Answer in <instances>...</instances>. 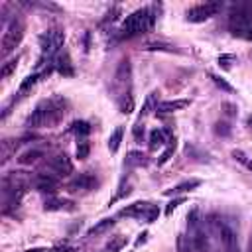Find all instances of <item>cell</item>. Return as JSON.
Returning <instances> with one entry per match:
<instances>
[{"mask_svg":"<svg viewBox=\"0 0 252 252\" xmlns=\"http://www.w3.org/2000/svg\"><path fill=\"white\" fill-rule=\"evenodd\" d=\"M219 10H220V2H205V4H197V6H193V8L187 10V22L201 24V22L213 18Z\"/></svg>","mask_w":252,"mask_h":252,"instance_id":"8992f818","label":"cell"},{"mask_svg":"<svg viewBox=\"0 0 252 252\" xmlns=\"http://www.w3.org/2000/svg\"><path fill=\"white\" fill-rule=\"evenodd\" d=\"M156 24V12L154 6H144L136 12H132L130 16H126V20L122 22L120 28V37H134L144 33L146 30H152Z\"/></svg>","mask_w":252,"mask_h":252,"instance_id":"6da1fadb","label":"cell"},{"mask_svg":"<svg viewBox=\"0 0 252 252\" xmlns=\"http://www.w3.org/2000/svg\"><path fill=\"white\" fill-rule=\"evenodd\" d=\"M122 136H124V128H122V126H116L114 132L108 136V150H110L112 154L118 152V148H120V144H122Z\"/></svg>","mask_w":252,"mask_h":252,"instance_id":"7402d4cb","label":"cell"},{"mask_svg":"<svg viewBox=\"0 0 252 252\" xmlns=\"http://www.w3.org/2000/svg\"><path fill=\"white\" fill-rule=\"evenodd\" d=\"M134 136H136V140H140V136H144V126L136 124V126H134Z\"/></svg>","mask_w":252,"mask_h":252,"instance_id":"ab89813d","label":"cell"},{"mask_svg":"<svg viewBox=\"0 0 252 252\" xmlns=\"http://www.w3.org/2000/svg\"><path fill=\"white\" fill-rule=\"evenodd\" d=\"M39 79H41V73L28 75V77L22 81V85H20V91H18V93H20V94H24V93H26V91H30V89H32V87H33V85L39 81Z\"/></svg>","mask_w":252,"mask_h":252,"instance_id":"d4e9b609","label":"cell"},{"mask_svg":"<svg viewBox=\"0 0 252 252\" xmlns=\"http://www.w3.org/2000/svg\"><path fill=\"white\" fill-rule=\"evenodd\" d=\"M248 248H250V252H252V234H250V242H248Z\"/></svg>","mask_w":252,"mask_h":252,"instance_id":"b9f144b4","label":"cell"},{"mask_svg":"<svg viewBox=\"0 0 252 252\" xmlns=\"http://www.w3.org/2000/svg\"><path fill=\"white\" fill-rule=\"evenodd\" d=\"M130 191H132V187H130L128 183H126V185L122 183V185H120V191L114 195V199H112V201H108V205H110V203H114V201H120V199H122V197H126V195H130Z\"/></svg>","mask_w":252,"mask_h":252,"instance_id":"8d00e7d4","label":"cell"},{"mask_svg":"<svg viewBox=\"0 0 252 252\" xmlns=\"http://www.w3.org/2000/svg\"><path fill=\"white\" fill-rule=\"evenodd\" d=\"M183 201H185L183 197H175L173 201H169V203H167V207H165V215H171V213H173V209H177Z\"/></svg>","mask_w":252,"mask_h":252,"instance_id":"74e56055","label":"cell"},{"mask_svg":"<svg viewBox=\"0 0 252 252\" xmlns=\"http://www.w3.org/2000/svg\"><path fill=\"white\" fill-rule=\"evenodd\" d=\"M22 37H24V26L18 20H12L8 30L2 35V55L6 57L10 51H14L16 45L22 41Z\"/></svg>","mask_w":252,"mask_h":252,"instance_id":"5b68a950","label":"cell"},{"mask_svg":"<svg viewBox=\"0 0 252 252\" xmlns=\"http://www.w3.org/2000/svg\"><path fill=\"white\" fill-rule=\"evenodd\" d=\"M39 158H43V150H39V148H30V150H26L24 154H20L18 161H20L22 165H30V163L37 161Z\"/></svg>","mask_w":252,"mask_h":252,"instance_id":"ffe728a7","label":"cell"},{"mask_svg":"<svg viewBox=\"0 0 252 252\" xmlns=\"http://www.w3.org/2000/svg\"><path fill=\"white\" fill-rule=\"evenodd\" d=\"M199 185H201V179H187V181H183V183H179V185L167 189L165 195H181V193H189V191L197 189Z\"/></svg>","mask_w":252,"mask_h":252,"instance_id":"2e32d148","label":"cell"},{"mask_svg":"<svg viewBox=\"0 0 252 252\" xmlns=\"http://www.w3.org/2000/svg\"><path fill=\"white\" fill-rule=\"evenodd\" d=\"M232 158H234L238 163H242L244 167H248V169L252 171V159H250L242 150H232Z\"/></svg>","mask_w":252,"mask_h":252,"instance_id":"4dcf8cb0","label":"cell"},{"mask_svg":"<svg viewBox=\"0 0 252 252\" xmlns=\"http://www.w3.org/2000/svg\"><path fill=\"white\" fill-rule=\"evenodd\" d=\"M142 49H146V51H167V53H177V47L175 45H171V43H167V41H146L144 43V47Z\"/></svg>","mask_w":252,"mask_h":252,"instance_id":"ac0fdd59","label":"cell"},{"mask_svg":"<svg viewBox=\"0 0 252 252\" xmlns=\"http://www.w3.org/2000/svg\"><path fill=\"white\" fill-rule=\"evenodd\" d=\"M187 224H189V228H199V224H201V217H199V211L197 209H193L189 215H187Z\"/></svg>","mask_w":252,"mask_h":252,"instance_id":"836d02e7","label":"cell"},{"mask_svg":"<svg viewBox=\"0 0 252 252\" xmlns=\"http://www.w3.org/2000/svg\"><path fill=\"white\" fill-rule=\"evenodd\" d=\"M211 224H215L217 230L220 232V240H222L224 248H226L228 252H238V240H236L234 230H232L228 224H224V222H217L215 217H211Z\"/></svg>","mask_w":252,"mask_h":252,"instance_id":"ba28073f","label":"cell"},{"mask_svg":"<svg viewBox=\"0 0 252 252\" xmlns=\"http://www.w3.org/2000/svg\"><path fill=\"white\" fill-rule=\"evenodd\" d=\"M146 240H148V232L144 230V232H142V234H140V236L136 238V246H140V244H144Z\"/></svg>","mask_w":252,"mask_h":252,"instance_id":"60d3db41","label":"cell"},{"mask_svg":"<svg viewBox=\"0 0 252 252\" xmlns=\"http://www.w3.org/2000/svg\"><path fill=\"white\" fill-rule=\"evenodd\" d=\"M222 110H224L226 116H236V114H238V108H236V104H232V102H222Z\"/></svg>","mask_w":252,"mask_h":252,"instance_id":"f35d334b","label":"cell"},{"mask_svg":"<svg viewBox=\"0 0 252 252\" xmlns=\"http://www.w3.org/2000/svg\"><path fill=\"white\" fill-rule=\"evenodd\" d=\"M209 77H211V81H213V83H215V85H217L220 91H226V93H234V87H232V85H230L226 79H222L220 75H217V73H211Z\"/></svg>","mask_w":252,"mask_h":252,"instance_id":"484cf974","label":"cell"},{"mask_svg":"<svg viewBox=\"0 0 252 252\" xmlns=\"http://www.w3.org/2000/svg\"><path fill=\"white\" fill-rule=\"evenodd\" d=\"M134 110V98H132V94L128 93H124L122 94V98H120V112L122 114H128V112H132Z\"/></svg>","mask_w":252,"mask_h":252,"instance_id":"83f0119b","label":"cell"},{"mask_svg":"<svg viewBox=\"0 0 252 252\" xmlns=\"http://www.w3.org/2000/svg\"><path fill=\"white\" fill-rule=\"evenodd\" d=\"M228 28L234 35L252 39V4H242L236 6V10L230 14Z\"/></svg>","mask_w":252,"mask_h":252,"instance_id":"3957f363","label":"cell"},{"mask_svg":"<svg viewBox=\"0 0 252 252\" xmlns=\"http://www.w3.org/2000/svg\"><path fill=\"white\" fill-rule=\"evenodd\" d=\"M126 242H128V238L126 236H122V234H116L106 246H104V250L102 252H118V250H122L124 246H126Z\"/></svg>","mask_w":252,"mask_h":252,"instance_id":"cb8c5ba5","label":"cell"},{"mask_svg":"<svg viewBox=\"0 0 252 252\" xmlns=\"http://www.w3.org/2000/svg\"><path fill=\"white\" fill-rule=\"evenodd\" d=\"M173 152H175V140H171V144L161 152V156L158 158V165H163V163H167L169 159H171V156H173Z\"/></svg>","mask_w":252,"mask_h":252,"instance_id":"f546056e","label":"cell"},{"mask_svg":"<svg viewBox=\"0 0 252 252\" xmlns=\"http://www.w3.org/2000/svg\"><path fill=\"white\" fill-rule=\"evenodd\" d=\"M24 252H75L71 246H57V248H28Z\"/></svg>","mask_w":252,"mask_h":252,"instance_id":"1f68e13d","label":"cell"},{"mask_svg":"<svg viewBox=\"0 0 252 252\" xmlns=\"http://www.w3.org/2000/svg\"><path fill=\"white\" fill-rule=\"evenodd\" d=\"M94 187H96V177H94L93 173H89V171L79 173V175L73 177V179L69 181V185H67V189H69L71 193H89V191L94 189Z\"/></svg>","mask_w":252,"mask_h":252,"instance_id":"52a82bcc","label":"cell"},{"mask_svg":"<svg viewBox=\"0 0 252 252\" xmlns=\"http://www.w3.org/2000/svg\"><path fill=\"white\" fill-rule=\"evenodd\" d=\"M189 106V100L187 98H175V100H161L158 102L156 110L161 112V114H167V112H177V110H183Z\"/></svg>","mask_w":252,"mask_h":252,"instance_id":"5bb4252c","label":"cell"},{"mask_svg":"<svg viewBox=\"0 0 252 252\" xmlns=\"http://www.w3.org/2000/svg\"><path fill=\"white\" fill-rule=\"evenodd\" d=\"M43 211H75V203L73 201H67V199L49 197L43 203Z\"/></svg>","mask_w":252,"mask_h":252,"instance_id":"9a60e30c","label":"cell"},{"mask_svg":"<svg viewBox=\"0 0 252 252\" xmlns=\"http://www.w3.org/2000/svg\"><path fill=\"white\" fill-rule=\"evenodd\" d=\"M112 224H114V219L112 217H106V219H100L96 224H93L91 228H89V236H98V234H102V232H106V230H110L112 228Z\"/></svg>","mask_w":252,"mask_h":252,"instance_id":"d6986e66","label":"cell"},{"mask_svg":"<svg viewBox=\"0 0 252 252\" xmlns=\"http://www.w3.org/2000/svg\"><path fill=\"white\" fill-rule=\"evenodd\" d=\"M234 61H236V57L230 55V53H222V55H219V65H220L222 69H230Z\"/></svg>","mask_w":252,"mask_h":252,"instance_id":"e575fe53","label":"cell"},{"mask_svg":"<svg viewBox=\"0 0 252 252\" xmlns=\"http://www.w3.org/2000/svg\"><path fill=\"white\" fill-rule=\"evenodd\" d=\"M158 217H159V207L152 203V207L148 209V213L144 217V222H154V220H158Z\"/></svg>","mask_w":252,"mask_h":252,"instance_id":"d590c367","label":"cell"},{"mask_svg":"<svg viewBox=\"0 0 252 252\" xmlns=\"http://www.w3.org/2000/svg\"><path fill=\"white\" fill-rule=\"evenodd\" d=\"M18 61H20V57L16 55L14 59H10V61H6L4 63V67H2V71H0V77L2 79H6V77H10L14 71H16V67H18Z\"/></svg>","mask_w":252,"mask_h":252,"instance_id":"4316f807","label":"cell"},{"mask_svg":"<svg viewBox=\"0 0 252 252\" xmlns=\"http://www.w3.org/2000/svg\"><path fill=\"white\" fill-rule=\"evenodd\" d=\"M150 207H152V203H148V201H136V203H132L130 207H124V209L120 211V215H122V217H134V219L144 220V217H146V213H148Z\"/></svg>","mask_w":252,"mask_h":252,"instance_id":"7c38bea8","label":"cell"},{"mask_svg":"<svg viewBox=\"0 0 252 252\" xmlns=\"http://www.w3.org/2000/svg\"><path fill=\"white\" fill-rule=\"evenodd\" d=\"M63 39H65V35H63V32L61 30H57V28H53V30H47L45 33H41L39 35V47H41V55H39V59H37V67H41V65H45V59L49 61L55 53H59V47L63 45Z\"/></svg>","mask_w":252,"mask_h":252,"instance_id":"277c9868","label":"cell"},{"mask_svg":"<svg viewBox=\"0 0 252 252\" xmlns=\"http://www.w3.org/2000/svg\"><path fill=\"white\" fill-rule=\"evenodd\" d=\"M69 132L75 134L77 138L85 140V136H89V132H91V124L85 122V120H75V122L69 126Z\"/></svg>","mask_w":252,"mask_h":252,"instance_id":"44dd1931","label":"cell"},{"mask_svg":"<svg viewBox=\"0 0 252 252\" xmlns=\"http://www.w3.org/2000/svg\"><path fill=\"white\" fill-rule=\"evenodd\" d=\"M163 144H165V132L159 130V128L152 130V132H150V150H158V148H161Z\"/></svg>","mask_w":252,"mask_h":252,"instance_id":"603a6c76","label":"cell"},{"mask_svg":"<svg viewBox=\"0 0 252 252\" xmlns=\"http://www.w3.org/2000/svg\"><path fill=\"white\" fill-rule=\"evenodd\" d=\"M53 67H55L63 77H73V75H75V69H73V63H71V57H69V53H67V51H63V53H59V55L55 57Z\"/></svg>","mask_w":252,"mask_h":252,"instance_id":"4fadbf2b","label":"cell"},{"mask_svg":"<svg viewBox=\"0 0 252 252\" xmlns=\"http://www.w3.org/2000/svg\"><path fill=\"white\" fill-rule=\"evenodd\" d=\"M49 167L53 171H57L59 175H69L73 171V161L67 154H57L55 158L49 159Z\"/></svg>","mask_w":252,"mask_h":252,"instance_id":"30bf717a","label":"cell"},{"mask_svg":"<svg viewBox=\"0 0 252 252\" xmlns=\"http://www.w3.org/2000/svg\"><path fill=\"white\" fill-rule=\"evenodd\" d=\"M59 104H61V98L41 100V102L32 110V114L26 118V126H28V128H39V126H43L45 122L57 120L59 116L65 114L63 106H59Z\"/></svg>","mask_w":252,"mask_h":252,"instance_id":"7a4b0ae2","label":"cell"},{"mask_svg":"<svg viewBox=\"0 0 252 252\" xmlns=\"http://www.w3.org/2000/svg\"><path fill=\"white\" fill-rule=\"evenodd\" d=\"M215 132L219 134V136H222V138H226V136H230V132H232V128H230V124L228 122H217L215 124Z\"/></svg>","mask_w":252,"mask_h":252,"instance_id":"d6a6232c","label":"cell"},{"mask_svg":"<svg viewBox=\"0 0 252 252\" xmlns=\"http://www.w3.org/2000/svg\"><path fill=\"white\" fill-rule=\"evenodd\" d=\"M33 187L41 193H55L57 189V179L51 177L49 173H37L33 177Z\"/></svg>","mask_w":252,"mask_h":252,"instance_id":"8fae6325","label":"cell"},{"mask_svg":"<svg viewBox=\"0 0 252 252\" xmlns=\"http://www.w3.org/2000/svg\"><path fill=\"white\" fill-rule=\"evenodd\" d=\"M89 152H91V144H89L87 140H81V142L77 144L75 156H77L79 159H87V158H89Z\"/></svg>","mask_w":252,"mask_h":252,"instance_id":"f1b7e54d","label":"cell"},{"mask_svg":"<svg viewBox=\"0 0 252 252\" xmlns=\"http://www.w3.org/2000/svg\"><path fill=\"white\" fill-rule=\"evenodd\" d=\"M146 163H148L146 154H142V152H138V150L128 152V156H126V159H124V165H128V167H142V165H146Z\"/></svg>","mask_w":252,"mask_h":252,"instance_id":"e0dca14e","label":"cell"},{"mask_svg":"<svg viewBox=\"0 0 252 252\" xmlns=\"http://www.w3.org/2000/svg\"><path fill=\"white\" fill-rule=\"evenodd\" d=\"M130 79H132V65H130V59L124 57L118 67H116V73H114V83L118 87H128L130 85Z\"/></svg>","mask_w":252,"mask_h":252,"instance_id":"9c48e42d","label":"cell"}]
</instances>
